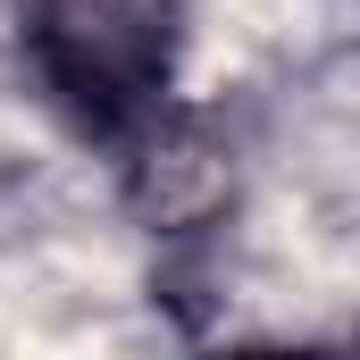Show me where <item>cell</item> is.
Listing matches in <instances>:
<instances>
[{
    "mask_svg": "<svg viewBox=\"0 0 360 360\" xmlns=\"http://www.w3.org/2000/svg\"><path fill=\"white\" fill-rule=\"evenodd\" d=\"M17 51L76 143L109 160H143L151 143H168L184 76L176 0H17Z\"/></svg>",
    "mask_w": 360,
    "mask_h": 360,
    "instance_id": "1",
    "label": "cell"
}]
</instances>
